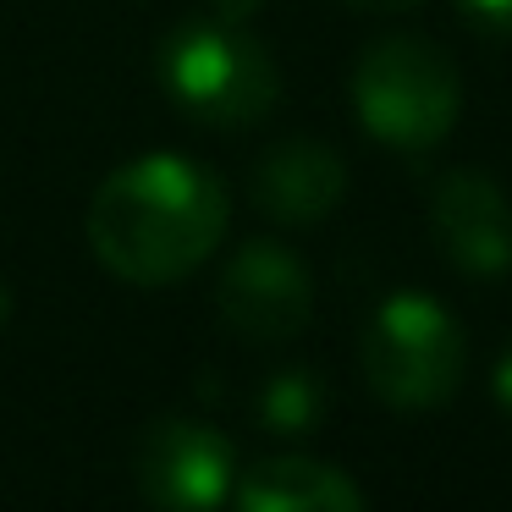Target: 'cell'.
Segmentation results:
<instances>
[{
	"label": "cell",
	"mask_w": 512,
	"mask_h": 512,
	"mask_svg": "<svg viewBox=\"0 0 512 512\" xmlns=\"http://www.w3.org/2000/svg\"><path fill=\"white\" fill-rule=\"evenodd\" d=\"M232 204L188 155H138L100 182L89 204V248L133 287H171L221 248Z\"/></svg>",
	"instance_id": "1"
},
{
	"label": "cell",
	"mask_w": 512,
	"mask_h": 512,
	"mask_svg": "<svg viewBox=\"0 0 512 512\" xmlns=\"http://www.w3.org/2000/svg\"><path fill=\"white\" fill-rule=\"evenodd\" d=\"M215 303H221V320L248 342H287L314 314V281L298 254L259 237L237 248L232 265L221 270Z\"/></svg>",
	"instance_id": "5"
},
{
	"label": "cell",
	"mask_w": 512,
	"mask_h": 512,
	"mask_svg": "<svg viewBox=\"0 0 512 512\" xmlns=\"http://www.w3.org/2000/svg\"><path fill=\"white\" fill-rule=\"evenodd\" d=\"M468 347L457 320L424 292H397L364 331V380L391 408H441L463 386Z\"/></svg>",
	"instance_id": "4"
},
{
	"label": "cell",
	"mask_w": 512,
	"mask_h": 512,
	"mask_svg": "<svg viewBox=\"0 0 512 512\" xmlns=\"http://www.w3.org/2000/svg\"><path fill=\"white\" fill-rule=\"evenodd\" d=\"M347 166L314 138H287L254 166V204L281 226H314L342 204Z\"/></svg>",
	"instance_id": "8"
},
{
	"label": "cell",
	"mask_w": 512,
	"mask_h": 512,
	"mask_svg": "<svg viewBox=\"0 0 512 512\" xmlns=\"http://www.w3.org/2000/svg\"><path fill=\"white\" fill-rule=\"evenodd\" d=\"M430 226L463 276H507L512 270V204L479 171L441 177L430 199Z\"/></svg>",
	"instance_id": "7"
},
{
	"label": "cell",
	"mask_w": 512,
	"mask_h": 512,
	"mask_svg": "<svg viewBox=\"0 0 512 512\" xmlns=\"http://www.w3.org/2000/svg\"><path fill=\"white\" fill-rule=\"evenodd\" d=\"M325 408H331V397H325L314 369H281L259 391V424L270 435H314Z\"/></svg>",
	"instance_id": "10"
},
{
	"label": "cell",
	"mask_w": 512,
	"mask_h": 512,
	"mask_svg": "<svg viewBox=\"0 0 512 512\" xmlns=\"http://www.w3.org/2000/svg\"><path fill=\"white\" fill-rule=\"evenodd\" d=\"M160 78L182 111L210 127L259 122L281 94L276 61L265 56V45L243 34V23H226V17L182 23L160 45Z\"/></svg>",
	"instance_id": "3"
},
{
	"label": "cell",
	"mask_w": 512,
	"mask_h": 512,
	"mask_svg": "<svg viewBox=\"0 0 512 512\" xmlns=\"http://www.w3.org/2000/svg\"><path fill=\"white\" fill-rule=\"evenodd\" d=\"M243 512H358L364 490L331 463L314 457H270L254 463L243 479L232 485Z\"/></svg>",
	"instance_id": "9"
},
{
	"label": "cell",
	"mask_w": 512,
	"mask_h": 512,
	"mask_svg": "<svg viewBox=\"0 0 512 512\" xmlns=\"http://www.w3.org/2000/svg\"><path fill=\"white\" fill-rule=\"evenodd\" d=\"M12 320V292H6V281H0V325Z\"/></svg>",
	"instance_id": "15"
},
{
	"label": "cell",
	"mask_w": 512,
	"mask_h": 512,
	"mask_svg": "<svg viewBox=\"0 0 512 512\" xmlns=\"http://www.w3.org/2000/svg\"><path fill=\"white\" fill-rule=\"evenodd\" d=\"M353 105L369 138L391 149H435L457 127L463 111V83L446 50H435L430 39L391 34L358 56L353 67Z\"/></svg>",
	"instance_id": "2"
},
{
	"label": "cell",
	"mask_w": 512,
	"mask_h": 512,
	"mask_svg": "<svg viewBox=\"0 0 512 512\" xmlns=\"http://www.w3.org/2000/svg\"><path fill=\"white\" fill-rule=\"evenodd\" d=\"M215 17H226V23H248V17L259 12V0H210Z\"/></svg>",
	"instance_id": "13"
},
{
	"label": "cell",
	"mask_w": 512,
	"mask_h": 512,
	"mask_svg": "<svg viewBox=\"0 0 512 512\" xmlns=\"http://www.w3.org/2000/svg\"><path fill=\"white\" fill-rule=\"evenodd\" d=\"M138 485L160 507H221L237 485L232 441L210 424L160 419L138 446Z\"/></svg>",
	"instance_id": "6"
},
{
	"label": "cell",
	"mask_w": 512,
	"mask_h": 512,
	"mask_svg": "<svg viewBox=\"0 0 512 512\" xmlns=\"http://www.w3.org/2000/svg\"><path fill=\"white\" fill-rule=\"evenodd\" d=\"M457 12H463L468 23H479L485 34L512 39V0H457Z\"/></svg>",
	"instance_id": "11"
},
{
	"label": "cell",
	"mask_w": 512,
	"mask_h": 512,
	"mask_svg": "<svg viewBox=\"0 0 512 512\" xmlns=\"http://www.w3.org/2000/svg\"><path fill=\"white\" fill-rule=\"evenodd\" d=\"M496 402H501V413L512 419V347L501 353V364H496Z\"/></svg>",
	"instance_id": "12"
},
{
	"label": "cell",
	"mask_w": 512,
	"mask_h": 512,
	"mask_svg": "<svg viewBox=\"0 0 512 512\" xmlns=\"http://www.w3.org/2000/svg\"><path fill=\"white\" fill-rule=\"evenodd\" d=\"M353 12H375V17H391V12H408V6H419V0H347Z\"/></svg>",
	"instance_id": "14"
}]
</instances>
